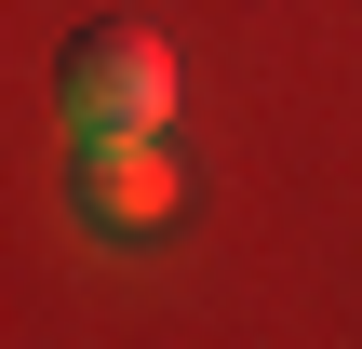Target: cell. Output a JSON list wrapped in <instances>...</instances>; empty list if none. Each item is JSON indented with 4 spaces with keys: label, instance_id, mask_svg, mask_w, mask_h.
Returning a JSON list of instances; mask_svg holds the SVG:
<instances>
[{
    "label": "cell",
    "instance_id": "1",
    "mask_svg": "<svg viewBox=\"0 0 362 349\" xmlns=\"http://www.w3.org/2000/svg\"><path fill=\"white\" fill-rule=\"evenodd\" d=\"M54 121H67V148L81 135H161L175 121V40L134 27V13H94L54 54Z\"/></svg>",
    "mask_w": 362,
    "mask_h": 349
},
{
    "label": "cell",
    "instance_id": "2",
    "mask_svg": "<svg viewBox=\"0 0 362 349\" xmlns=\"http://www.w3.org/2000/svg\"><path fill=\"white\" fill-rule=\"evenodd\" d=\"M67 202L94 229H161L175 215V148L161 135H81L67 148Z\"/></svg>",
    "mask_w": 362,
    "mask_h": 349
}]
</instances>
